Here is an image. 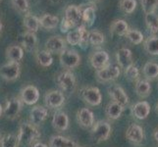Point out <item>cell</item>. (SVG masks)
I'll use <instances>...</instances> for the list:
<instances>
[{
	"mask_svg": "<svg viewBox=\"0 0 158 147\" xmlns=\"http://www.w3.org/2000/svg\"><path fill=\"white\" fill-rule=\"evenodd\" d=\"M131 111L135 118L139 120H144L150 114V105L148 101H139L132 106Z\"/></svg>",
	"mask_w": 158,
	"mask_h": 147,
	"instance_id": "cell-18",
	"label": "cell"
},
{
	"mask_svg": "<svg viewBox=\"0 0 158 147\" xmlns=\"http://www.w3.org/2000/svg\"><path fill=\"white\" fill-rule=\"evenodd\" d=\"M145 25L148 30L151 32V34H157L158 32V16L154 13H148L145 14Z\"/></svg>",
	"mask_w": 158,
	"mask_h": 147,
	"instance_id": "cell-33",
	"label": "cell"
},
{
	"mask_svg": "<svg viewBox=\"0 0 158 147\" xmlns=\"http://www.w3.org/2000/svg\"><path fill=\"white\" fill-rule=\"evenodd\" d=\"M153 137L155 139V141L158 143V128L154 130V133H153Z\"/></svg>",
	"mask_w": 158,
	"mask_h": 147,
	"instance_id": "cell-45",
	"label": "cell"
},
{
	"mask_svg": "<svg viewBox=\"0 0 158 147\" xmlns=\"http://www.w3.org/2000/svg\"><path fill=\"white\" fill-rule=\"evenodd\" d=\"M112 127L106 121H97L91 128L90 130V138L94 143H100L106 141L111 137Z\"/></svg>",
	"mask_w": 158,
	"mask_h": 147,
	"instance_id": "cell-2",
	"label": "cell"
},
{
	"mask_svg": "<svg viewBox=\"0 0 158 147\" xmlns=\"http://www.w3.org/2000/svg\"><path fill=\"white\" fill-rule=\"evenodd\" d=\"M56 84L60 88V91L67 94L73 93L77 88V80H76L75 75L69 70L64 71L57 76Z\"/></svg>",
	"mask_w": 158,
	"mask_h": 147,
	"instance_id": "cell-3",
	"label": "cell"
},
{
	"mask_svg": "<svg viewBox=\"0 0 158 147\" xmlns=\"http://www.w3.org/2000/svg\"><path fill=\"white\" fill-rule=\"evenodd\" d=\"M80 97L85 103L89 106H98L101 104L102 95L98 88L85 86L80 89Z\"/></svg>",
	"mask_w": 158,
	"mask_h": 147,
	"instance_id": "cell-4",
	"label": "cell"
},
{
	"mask_svg": "<svg viewBox=\"0 0 158 147\" xmlns=\"http://www.w3.org/2000/svg\"><path fill=\"white\" fill-rule=\"evenodd\" d=\"M50 1L52 2V3H59L61 0H50Z\"/></svg>",
	"mask_w": 158,
	"mask_h": 147,
	"instance_id": "cell-47",
	"label": "cell"
},
{
	"mask_svg": "<svg viewBox=\"0 0 158 147\" xmlns=\"http://www.w3.org/2000/svg\"><path fill=\"white\" fill-rule=\"evenodd\" d=\"M125 77L130 81H138L139 79V71L135 65H132L127 70H125Z\"/></svg>",
	"mask_w": 158,
	"mask_h": 147,
	"instance_id": "cell-40",
	"label": "cell"
},
{
	"mask_svg": "<svg viewBox=\"0 0 158 147\" xmlns=\"http://www.w3.org/2000/svg\"><path fill=\"white\" fill-rule=\"evenodd\" d=\"M31 147H48V146L42 142H35V144L31 145Z\"/></svg>",
	"mask_w": 158,
	"mask_h": 147,
	"instance_id": "cell-44",
	"label": "cell"
},
{
	"mask_svg": "<svg viewBox=\"0 0 158 147\" xmlns=\"http://www.w3.org/2000/svg\"><path fill=\"white\" fill-rule=\"evenodd\" d=\"M75 25L73 23H71L68 20H66L65 18L62 19V22H61V25H60V29H61V31L62 32H68L72 31L73 28H75Z\"/></svg>",
	"mask_w": 158,
	"mask_h": 147,
	"instance_id": "cell-43",
	"label": "cell"
},
{
	"mask_svg": "<svg viewBox=\"0 0 158 147\" xmlns=\"http://www.w3.org/2000/svg\"><path fill=\"white\" fill-rule=\"evenodd\" d=\"M67 41L59 35L49 37L45 42V50L51 54H61L65 49H67Z\"/></svg>",
	"mask_w": 158,
	"mask_h": 147,
	"instance_id": "cell-12",
	"label": "cell"
},
{
	"mask_svg": "<svg viewBox=\"0 0 158 147\" xmlns=\"http://www.w3.org/2000/svg\"><path fill=\"white\" fill-rule=\"evenodd\" d=\"M23 24H24V27L27 29V31H31V32H35V34L39 31L40 27V19L31 13L26 14V16L24 17V20H23Z\"/></svg>",
	"mask_w": 158,
	"mask_h": 147,
	"instance_id": "cell-29",
	"label": "cell"
},
{
	"mask_svg": "<svg viewBox=\"0 0 158 147\" xmlns=\"http://www.w3.org/2000/svg\"><path fill=\"white\" fill-rule=\"evenodd\" d=\"M125 36H126L133 44H140L144 39L143 32L135 29H129L127 35Z\"/></svg>",
	"mask_w": 158,
	"mask_h": 147,
	"instance_id": "cell-35",
	"label": "cell"
},
{
	"mask_svg": "<svg viewBox=\"0 0 158 147\" xmlns=\"http://www.w3.org/2000/svg\"><path fill=\"white\" fill-rule=\"evenodd\" d=\"M143 74L148 80H152L158 78V63L152 61L145 63L143 69Z\"/></svg>",
	"mask_w": 158,
	"mask_h": 147,
	"instance_id": "cell-32",
	"label": "cell"
},
{
	"mask_svg": "<svg viewBox=\"0 0 158 147\" xmlns=\"http://www.w3.org/2000/svg\"><path fill=\"white\" fill-rule=\"evenodd\" d=\"M108 94L112 101L118 103L124 108L129 104V96L125 92L122 86L119 84H114L108 88Z\"/></svg>",
	"mask_w": 158,
	"mask_h": 147,
	"instance_id": "cell-13",
	"label": "cell"
},
{
	"mask_svg": "<svg viewBox=\"0 0 158 147\" xmlns=\"http://www.w3.org/2000/svg\"><path fill=\"white\" fill-rule=\"evenodd\" d=\"M59 60L61 66L69 71L77 68L81 64L80 54L76 50H72V49H65L59 55Z\"/></svg>",
	"mask_w": 158,
	"mask_h": 147,
	"instance_id": "cell-5",
	"label": "cell"
},
{
	"mask_svg": "<svg viewBox=\"0 0 158 147\" xmlns=\"http://www.w3.org/2000/svg\"><path fill=\"white\" fill-rule=\"evenodd\" d=\"M76 119L79 126L83 129L92 128L94 125V115L89 108H81L78 110L76 114Z\"/></svg>",
	"mask_w": 158,
	"mask_h": 147,
	"instance_id": "cell-14",
	"label": "cell"
},
{
	"mask_svg": "<svg viewBox=\"0 0 158 147\" xmlns=\"http://www.w3.org/2000/svg\"><path fill=\"white\" fill-rule=\"evenodd\" d=\"M81 8V22H83V25L88 27L94 26V22H95V19H96V8L94 4H89L86 5L85 8Z\"/></svg>",
	"mask_w": 158,
	"mask_h": 147,
	"instance_id": "cell-20",
	"label": "cell"
},
{
	"mask_svg": "<svg viewBox=\"0 0 158 147\" xmlns=\"http://www.w3.org/2000/svg\"><path fill=\"white\" fill-rule=\"evenodd\" d=\"M23 101L20 97H12L6 101V104L3 107L4 116L9 120H14L18 117L22 107H23Z\"/></svg>",
	"mask_w": 158,
	"mask_h": 147,
	"instance_id": "cell-8",
	"label": "cell"
},
{
	"mask_svg": "<svg viewBox=\"0 0 158 147\" xmlns=\"http://www.w3.org/2000/svg\"><path fill=\"white\" fill-rule=\"evenodd\" d=\"M135 91L139 97L146 98L151 93V84L148 80H139L135 83Z\"/></svg>",
	"mask_w": 158,
	"mask_h": 147,
	"instance_id": "cell-27",
	"label": "cell"
},
{
	"mask_svg": "<svg viewBox=\"0 0 158 147\" xmlns=\"http://www.w3.org/2000/svg\"><path fill=\"white\" fill-rule=\"evenodd\" d=\"M0 144H1V147H19L20 140L18 134L8 133L4 135L0 141Z\"/></svg>",
	"mask_w": 158,
	"mask_h": 147,
	"instance_id": "cell-34",
	"label": "cell"
},
{
	"mask_svg": "<svg viewBox=\"0 0 158 147\" xmlns=\"http://www.w3.org/2000/svg\"><path fill=\"white\" fill-rule=\"evenodd\" d=\"M116 60L118 66L124 71L127 70L129 67L134 65L133 62V54L129 48L122 47L116 52Z\"/></svg>",
	"mask_w": 158,
	"mask_h": 147,
	"instance_id": "cell-15",
	"label": "cell"
},
{
	"mask_svg": "<svg viewBox=\"0 0 158 147\" xmlns=\"http://www.w3.org/2000/svg\"><path fill=\"white\" fill-rule=\"evenodd\" d=\"M64 18L68 20L71 23H73L75 26L80 25L81 22V8L77 5H69L65 9Z\"/></svg>",
	"mask_w": 158,
	"mask_h": 147,
	"instance_id": "cell-21",
	"label": "cell"
},
{
	"mask_svg": "<svg viewBox=\"0 0 158 147\" xmlns=\"http://www.w3.org/2000/svg\"><path fill=\"white\" fill-rule=\"evenodd\" d=\"M126 138L129 142L135 145H140L144 140V130L138 124L130 125L126 132Z\"/></svg>",
	"mask_w": 158,
	"mask_h": 147,
	"instance_id": "cell-10",
	"label": "cell"
},
{
	"mask_svg": "<svg viewBox=\"0 0 158 147\" xmlns=\"http://www.w3.org/2000/svg\"><path fill=\"white\" fill-rule=\"evenodd\" d=\"M137 1L135 0H121L120 1V8L126 14H132L137 8Z\"/></svg>",
	"mask_w": 158,
	"mask_h": 147,
	"instance_id": "cell-39",
	"label": "cell"
},
{
	"mask_svg": "<svg viewBox=\"0 0 158 147\" xmlns=\"http://www.w3.org/2000/svg\"><path fill=\"white\" fill-rule=\"evenodd\" d=\"M14 8L21 13H26L29 10V1L28 0H11Z\"/></svg>",
	"mask_w": 158,
	"mask_h": 147,
	"instance_id": "cell-42",
	"label": "cell"
},
{
	"mask_svg": "<svg viewBox=\"0 0 158 147\" xmlns=\"http://www.w3.org/2000/svg\"><path fill=\"white\" fill-rule=\"evenodd\" d=\"M21 100L23 101L24 104L27 105H34L40 99V91L35 85L29 84L24 86L20 91Z\"/></svg>",
	"mask_w": 158,
	"mask_h": 147,
	"instance_id": "cell-11",
	"label": "cell"
},
{
	"mask_svg": "<svg viewBox=\"0 0 158 147\" xmlns=\"http://www.w3.org/2000/svg\"><path fill=\"white\" fill-rule=\"evenodd\" d=\"M5 54L9 62H20L24 57V49L19 45H10L6 48Z\"/></svg>",
	"mask_w": 158,
	"mask_h": 147,
	"instance_id": "cell-26",
	"label": "cell"
},
{
	"mask_svg": "<svg viewBox=\"0 0 158 147\" xmlns=\"http://www.w3.org/2000/svg\"><path fill=\"white\" fill-rule=\"evenodd\" d=\"M105 41L104 35L99 31H89V44L92 46L97 47L102 45Z\"/></svg>",
	"mask_w": 158,
	"mask_h": 147,
	"instance_id": "cell-36",
	"label": "cell"
},
{
	"mask_svg": "<svg viewBox=\"0 0 158 147\" xmlns=\"http://www.w3.org/2000/svg\"><path fill=\"white\" fill-rule=\"evenodd\" d=\"M35 60L41 67H49L53 63V57L50 52L47 50H37L35 52Z\"/></svg>",
	"mask_w": 158,
	"mask_h": 147,
	"instance_id": "cell-30",
	"label": "cell"
},
{
	"mask_svg": "<svg viewBox=\"0 0 158 147\" xmlns=\"http://www.w3.org/2000/svg\"><path fill=\"white\" fill-rule=\"evenodd\" d=\"M76 141L62 135H52L49 139V147H78Z\"/></svg>",
	"mask_w": 158,
	"mask_h": 147,
	"instance_id": "cell-23",
	"label": "cell"
},
{
	"mask_svg": "<svg viewBox=\"0 0 158 147\" xmlns=\"http://www.w3.org/2000/svg\"><path fill=\"white\" fill-rule=\"evenodd\" d=\"M90 65L96 70H100L108 66L109 62V55L106 51H95L89 56Z\"/></svg>",
	"mask_w": 158,
	"mask_h": 147,
	"instance_id": "cell-16",
	"label": "cell"
},
{
	"mask_svg": "<svg viewBox=\"0 0 158 147\" xmlns=\"http://www.w3.org/2000/svg\"><path fill=\"white\" fill-rule=\"evenodd\" d=\"M59 24V19L58 17L51 14H44L40 18V25L41 28L51 31L55 29Z\"/></svg>",
	"mask_w": 158,
	"mask_h": 147,
	"instance_id": "cell-28",
	"label": "cell"
},
{
	"mask_svg": "<svg viewBox=\"0 0 158 147\" xmlns=\"http://www.w3.org/2000/svg\"><path fill=\"white\" fill-rule=\"evenodd\" d=\"M78 147H81V146H78Z\"/></svg>",
	"mask_w": 158,
	"mask_h": 147,
	"instance_id": "cell-52",
	"label": "cell"
},
{
	"mask_svg": "<svg viewBox=\"0 0 158 147\" xmlns=\"http://www.w3.org/2000/svg\"><path fill=\"white\" fill-rule=\"evenodd\" d=\"M123 111L124 107L114 101L109 102L105 107V115L109 120H113V121L114 120H118L121 117Z\"/></svg>",
	"mask_w": 158,
	"mask_h": 147,
	"instance_id": "cell-25",
	"label": "cell"
},
{
	"mask_svg": "<svg viewBox=\"0 0 158 147\" xmlns=\"http://www.w3.org/2000/svg\"><path fill=\"white\" fill-rule=\"evenodd\" d=\"M121 74V68L117 65H108L105 68L96 70V80L99 83H109L119 78Z\"/></svg>",
	"mask_w": 158,
	"mask_h": 147,
	"instance_id": "cell-6",
	"label": "cell"
},
{
	"mask_svg": "<svg viewBox=\"0 0 158 147\" xmlns=\"http://www.w3.org/2000/svg\"><path fill=\"white\" fill-rule=\"evenodd\" d=\"M2 29H3V25H2V23H1V21H0V32L2 31Z\"/></svg>",
	"mask_w": 158,
	"mask_h": 147,
	"instance_id": "cell-48",
	"label": "cell"
},
{
	"mask_svg": "<svg viewBox=\"0 0 158 147\" xmlns=\"http://www.w3.org/2000/svg\"><path fill=\"white\" fill-rule=\"evenodd\" d=\"M65 95L60 90H49L44 94V103L47 108L59 109L65 104Z\"/></svg>",
	"mask_w": 158,
	"mask_h": 147,
	"instance_id": "cell-9",
	"label": "cell"
},
{
	"mask_svg": "<svg viewBox=\"0 0 158 147\" xmlns=\"http://www.w3.org/2000/svg\"><path fill=\"white\" fill-rule=\"evenodd\" d=\"M78 30L81 35V42L79 46H81L83 49H85L89 44V31L86 29V27L84 25L78 26Z\"/></svg>",
	"mask_w": 158,
	"mask_h": 147,
	"instance_id": "cell-37",
	"label": "cell"
},
{
	"mask_svg": "<svg viewBox=\"0 0 158 147\" xmlns=\"http://www.w3.org/2000/svg\"><path fill=\"white\" fill-rule=\"evenodd\" d=\"M155 111H156V113L158 114V102H157V104H156V106H155Z\"/></svg>",
	"mask_w": 158,
	"mask_h": 147,
	"instance_id": "cell-49",
	"label": "cell"
},
{
	"mask_svg": "<svg viewBox=\"0 0 158 147\" xmlns=\"http://www.w3.org/2000/svg\"><path fill=\"white\" fill-rule=\"evenodd\" d=\"M21 65L19 62H8L0 68V76L6 81H13L19 79Z\"/></svg>",
	"mask_w": 158,
	"mask_h": 147,
	"instance_id": "cell-7",
	"label": "cell"
},
{
	"mask_svg": "<svg viewBox=\"0 0 158 147\" xmlns=\"http://www.w3.org/2000/svg\"><path fill=\"white\" fill-rule=\"evenodd\" d=\"M1 139H2V137H1V134H0V141H1Z\"/></svg>",
	"mask_w": 158,
	"mask_h": 147,
	"instance_id": "cell-50",
	"label": "cell"
},
{
	"mask_svg": "<svg viewBox=\"0 0 158 147\" xmlns=\"http://www.w3.org/2000/svg\"><path fill=\"white\" fill-rule=\"evenodd\" d=\"M144 50L151 56H158V36L151 35L143 42Z\"/></svg>",
	"mask_w": 158,
	"mask_h": 147,
	"instance_id": "cell-31",
	"label": "cell"
},
{
	"mask_svg": "<svg viewBox=\"0 0 158 147\" xmlns=\"http://www.w3.org/2000/svg\"><path fill=\"white\" fill-rule=\"evenodd\" d=\"M129 31V25L127 22L122 19L114 20L110 25V32L112 35L119 36H125Z\"/></svg>",
	"mask_w": 158,
	"mask_h": 147,
	"instance_id": "cell-24",
	"label": "cell"
},
{
	"mask_svg": "<svg viewBox=\"0 0 158 147\" xmlns=\"http://www.w3.org/2000/svg\"><path fill=\"white\" fill-rule=\"evenodd\" d=\"M94 1H99V0H94Z\"/></svg>",
	"mask_w": 158,
	"mask_h": 147,
	"instance_id": "cell-51",
	"label": "cell"
},
{
	"mask_svg": "<svg viewBox=\"0 0 158 147\" xmlns=\"http://www.w3.org/2000/svg\"><path fill=\"white\" fill-rule=\"evenodd\" d=\"M3 107L1 106V104H0V117H1L2 116V114H3Z\"/></svg>",
	"mask_w": 158,
	"mask_h": 147,
	"instance_id": "cell-46",
	"label": "cell"
},
{
	"mask_svg": "<svg viewBox=\"0 0 158 147\" xmlns=\"http://www.w3.org/2000/svg\"><path fill=\"white\" fill-rule=\"evenodd\" d=\"M48 116L47 108L43 106H35L30 112V123L37 127L45 121Z\"/></svg>",
	"mask_w": 158,
	"mask_h": 147,
	"instance_id": "cell-17",
	"label": "cell"
},
{
	"mask_svg": "<svg viewBox=\"0 0 158 147\" xmlns=\"http://www.w3.org/2000/svg\"><path fill=\"white\" fill-rule=\"evenodd\" d=\"M20 143L32 145L40 137V132L35 126L31 123H21L18 132Z\"/></svg>",
	"mask_w": 158,
	"mask_h": 147,
	"instance_id": "cell-1",
	"label": "cell"
},
{
	"mask_svg": "<svg viewBox=\"0 0 158 147\" xmlns=\"http://www.w3.org/2000/svg\"><path fill=\"white\" fill-rule=\"evenodd\" d=\"M22 46L28 52H34L37 46V37L35 32L27 31L22 36Z\"/></svg>",
	"mask_w": 158,
	"mask_h": 147,
	"instance_id": "cell-22",
	"label": "cell"
},
{
	"mask_svg": "<svg viewBox=\"0 0 158 147\" xmlns=\"http://www.w3.org/2000/svg\"><path fill=\"white\" fill-rule=\"evenodd\" d=\"M66 41L69 43L70 45H73V46L80 45L81 35H80V31L78 30V28L68 32L67 36H66Z\"/></svg>",
	"mask_w": 158,
	"mask_h": 147,
	"instance_id": "cell-41",
	"label": "cell"
},
{
	"mask_svg": "<svg viewBox=\"0 0 158 147\" xmlns=\"http://www.w3.org/2000/svg\"><path fill=\"white\" fill-rule=\"evenodd\" d=\"M52 126L58 132H64L69 128V117L65 112L57 111L52 117Z\"/></svg>",
	"mask_w": 158,
	"mask_h": 147,
	"instance_id": "cell-19",
	"label": "cell"
},
{
	"mask_svg": "<svg viewBox=\"0 0 158 147\" xmlns=\"http://www.w3.org/2000/svg\"><path fill=\"white\" fill-rule=\"evenodd\" d=\"M140 3L144 14L154 13L158 8V0H140Z\"/></svg>",
	"mask_w": 158,
	"mask_h": 147,
	"instance_id": "cell-38",
	"label": "cell"
}]
</instances>
